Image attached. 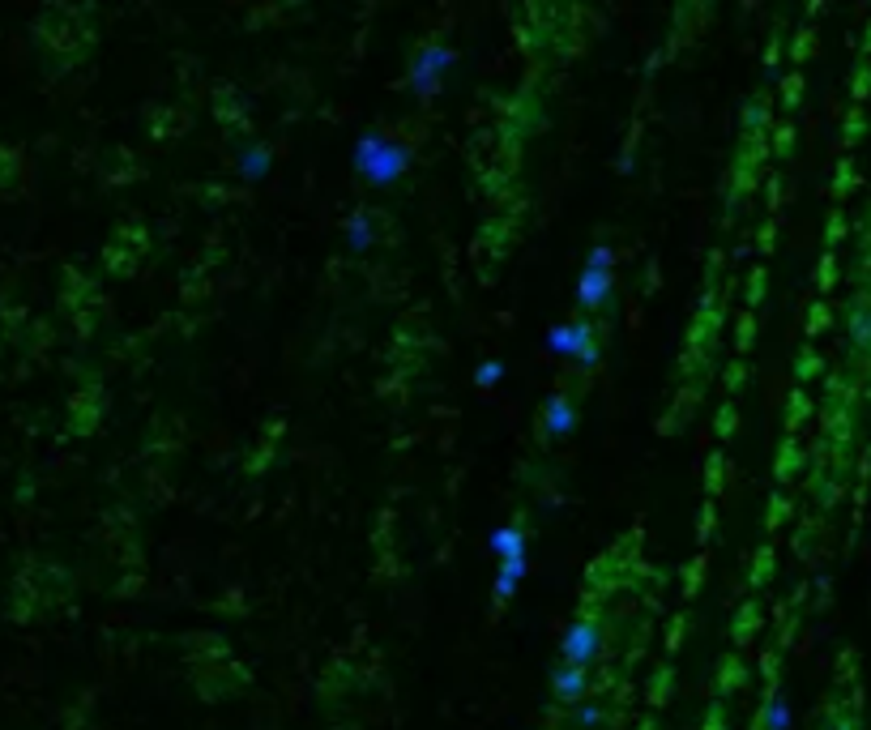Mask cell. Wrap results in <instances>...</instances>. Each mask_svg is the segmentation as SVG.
Wrapping results in <instances>:
<instances>
[{"instance_id":"6da1fadb","label":"cell","mask_w":871,"mask_h":730,"mask_svg":"<svg viewBox=\"0 0 871 730\" xmlns=\"http://www.w3.org/2000/svg\"><path fill=\"white\" fill-rule=\"evenodd\" d=\"M406 163H410V150L402 146V141H389L380 133H363L359 146H355L359 176L372 180V184H393L406 171Z\"/></svg>"},{"instance_id":"7a4b0ae2","label":"cell","mask_w":871,"mask_h":730,"mask_svg":"<svg viewBox=\"0 0 871 730\" xmlns=\"http://www.w3.org/2000/svg\"><path fill=\"white\" fill-rule=\"evenodd\" d=\"M449 65H453V47L449 43H427L415 56V65H410V90H415L419 99H432Z\"/></svg>"},{"instance_id":"3957f363","label":"cell","mask_w":871,"mask_h":730,"mask_svg":"<svg viewBox=\"0 0 871 730\" xmlns=\"http://www.w3.org/2000/svg\"><path fill=\"white\" fill-rule=\"evenodd\" d=\"M598 649H603V632H598V624L594 620H577L573 628L564 632V641H560V654H564V666H590L594 658H598Z\"/></svg>"},{"instance_id":"277c9868","label":"cell","mask_w":871,"mask_h":730,"mask_svg":"<svg viewBox=\"0 0 871 730\" xmlns=\"http://www.w3.org/2000/svg\"><path fill=\"white\" fill-rule=\"evenodd\" d=\"M551 684H556V696L564 705H577L585 692H590V675L581 671V666H556V675H551Z\"/></svg>"},{"instance_id":"5b68a950","label":"cell","mask_w":871,"mask_h":730,"mask_svg":"<svg viewBox=\"0 0 871 730\" xmlns=\"http://www.w3.org/2000/svg\"><path fill=\"white\" fill-rule=\"evenodd\" d=\"M585 346H590V329H585V325H556V329H551V351H556V355L581 359Z\"/></svg>"},{"instance_id":"8992f818","label":"cell","mask_w":871,"mask_h":730,"mask_svg":"<svg viewBox=\"0 0 871 730\" xmlns=\"http://www.w3.org/2000/svg\"><path fill=\"white\" fill-rule=\"evenodd\" d=\"M607 295H611V274H607V269H585L581 282H577L581 308H598Z\"/></svg>"},{"instance_id":"52a82bcc","label":"cell","mask_w":871,"mask_h":730,"mask_svg":"<svg viewBox=\"0 0 871 730\" xmlns=\"http://www.w3.org/2000/svg\"><path fill=\"white\" fill-rule=\"evenodd\" d=\"M573 423H577L573 402H568V398H551V406L543 410V427H547V436H564V432H573Z\"/></svg>"},{"instance_id":"ba28073f","label":"cell","mask_w":871,"mask_h":730,"mask_svg":"<svg viewBox=\"0 0 871 730\" xmlns=\"http://www.w3.org/2000/svg\"><path fill=\"white\" fill-rule=\"evenodd\" d=\"M526 577V555H517V560H500V573H496V602L513 598V590Z\"/></svg>"},{"instance_id":"9c48e42d","label":"cell","mask_w":871,"mask_h":730,"mask_svg":"<svg viewBox=\"0 0 871 730\" xmlns=\"http://www.w3.org/2000/svg\"><path fill=\"white\" fill-rule=\"evenodd\" d=\"M492 551L500 555V560H517V555H526V538H521L517 526H504L492 534Z\"/></svg>"},{"instance_id":"30bf717a","label":"cell","mask_w":871,"mask_h":730,"mask_svg":"<svg viewBox=\"0 0 871 730\" xmlns=\"http://www.w3.org/2000/svg\"><path fill=\"white\" fill-rule=\"evenodd\" d=\"M346 240H351V248H355V252H363V248L372 244V218L363 214V210H359V214H351V222H346Z\"/></svg>"},{"instance_id":"8fae6325","label":"cell","mask_w":871,"mask_h":730,"mask_svg":"<svg viewBox=\"0 0 871 730\" xmlns=\"http://www.w3.org/2000/svg\"><path fill=\"white\" fill-rule=\"evenodd\" d=\"M850 342L854 346H871V308H854V316H850Z\"/></svg>"},{"instance_id":"7c38bea8","label":"cell","mask_w":871,"mask_h":730,"mask_svg":"<svg viewBox=\"0 0 871 730\" xmlns=\"http://www.w3.org/2000/svg\"><path fill=\"white\" fill-rule=\"evenodd\" d=\"M765 726H769V730H790V701H786V696H773V701H769Z\"/></svg>"},{"instance_id":"4fadbf2b","label":"cell","mask_w":871,"mask_h":730,"mask_svg":"<svg viewBox=\"0 0 871 730\" xmlns=\"http://www.w3.org/2000/svg\"><path fill=\"white\" fill-rule=\"evenodd\" d=\"M240 167H244V176H248V180H257V176H261V171L269 167V150H261V146H257V150H248V154H244V163H240Z\"/></svg>"},{"instance_id":"5bb4252c","label":"cell","mask_w":871,"mask_h":730,"mask_svg":"<svg viewBox=\"0 0 871 730\" xmlns=\"http://www.w3.org/2000/svg\"><path fill=\"white\" fill-rule=\"evenodd\" d=\"M611 261H615V252H611L607 244H598V248L590 252V265H585V269H607V274H611Z\"/></svg>"},{"instance_id":"9a60e30c","label":"cell","mask_w":871,"mask_h":730,"mask_svg":"<svg viewBox=\"0 0 871 730\" xmlns=\"http://www.w3.org/2000/svg\"><path fill=\"white\" fill-rule=\"evenodd\" d=\"M500 372H504V363H496V359H492V363H483V368H479V385H483V389H492L496 380H500Z\"/></svg>"},{"instance_id":"2e32d148","label":"cell","mask_w":871,"mask_h":730,"mask_svg":"<svg viewBox=\"0 0 871 730\" xmlns=\"http://www.w3.org/2000/svg\"><path fill=\"white\" fill-rule=\"evenodd\" d=\"M594 722H598V709L585 705V709H581V726H594Z\"/></svg>"},{"instance_id":"e0dca14e","label":"cell","mask_w":871,"mask_h":730,"mask_svg":"<svg viewBox=\"0 0 871 730\" xmlns=\"http://www.w3.org/2000/svg\"><path fill=\"white\" fill-rule=\"evenodd\" d=\"M825 730H854V726H850V722H829Z\"/></svg>"}]
</instances>
